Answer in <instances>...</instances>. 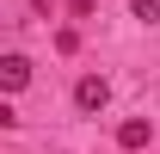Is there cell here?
Masks as SVG:
<instances>
[{
    "label": "cell",
    "instance_id": "7a4b0ae2",
    "mask_svg": "<svg viewBox=\"0 0 160 154\" xmlns=\"http://www.w3.org/2000/svg\"><path fill=\"white\" fill-rule=\"evenodd\" d=\"M148 142H154V123H148V117H129V123H117V148H148Z\"/></svg>",
    "mask_w": 160,
    "mask_h": 154
},
{
    "label": "cell",
    "instance_id": "277c9868",
    "mask_svg": "<svg viewBox=\"0 0 160 154\" xmlns=\"http://www.w3.org/2000/svg\"><path fill=\"white\" fill-rule=\"evenodd\" d=\"M129 13H136L142 25H160V0H129Z\"/></svg>",
    "mask_w": 160,
    "mask_h": 154
},
{
    "label": "cell",
    "instance_id": "6da1fadb",
    "mask_svg": "<svg viewBox=\"0 0 160 154\" xmlns=\"http://www.w3.org/2000/svg\"><path fill=\"white\" fill-rule=\"evenodd\" d=\"M74 105H80V111H105V105H111L105 74H80V80H74Z\"/></svg>",
    "mask_w": 160,
    "mask_h": 154
},
{
    "label": "cell",
    "instance_id": "3957f363",
    "mask_svg": "<svg viewBox=\"0 0 160 154\" xmlns=\"http://www.w3.org/2000/svg\"><path fill=\"white\" fill-rule=\"evenodd\" d=\"M25 80H31V62H25V56H19V49H12V56L0 62V86H6V93H19Z\"/></svg>",
    "mask_w": 160,
    "mask_h": 154
}]
</instances>
